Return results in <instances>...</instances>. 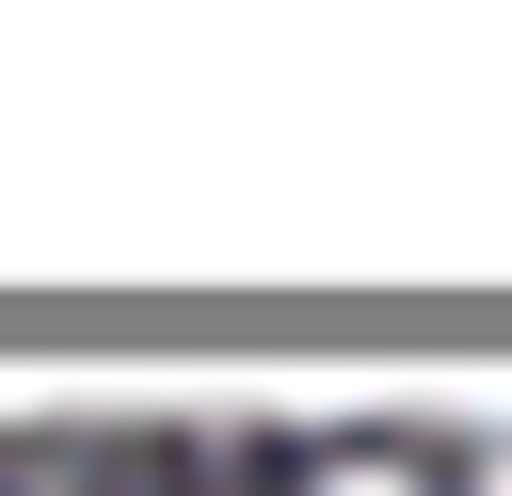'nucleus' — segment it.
<instances>
[{"label":"nucleus","instance_id":"nucleus-1","mask_svg":"<svg viewBox=\"0 0 512 496\" xmlns=\"http://www.w3.org/2000/svg\"><path fill=\"white\" fill-rule=\"evenodd\" d=\"M304 496H416V480H400V464H320Z\"/></svg>","mask_w":512,"mask_h":496},{"label":"nucleus","instance_id":"nucleus-2","mask_svg":"<svg viewBox=\"0 0 512 496\" xmlns=\"http://www.w3.org/2000/svg\"><path fill=\"white\" fill-rule=\"evenodd\" d=\"M480 496H512V432H496V448H480Z\"/></svg>","mask_w":512,"mask_h":496}]
</instances>
